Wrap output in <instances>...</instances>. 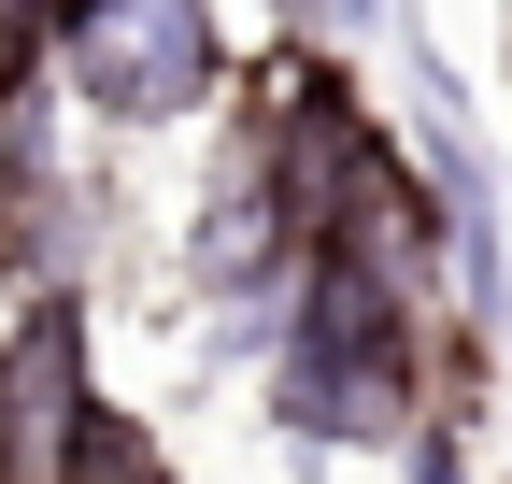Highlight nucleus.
Returning <instances> with one entry per match:
<instances>
[{"mask_svg": "<svg viewBox=\"0 0 512 484\" xmlns=\"http://www.w3.org/2000/svg\"><path fill=\"white\" fill-rule=\"evenodd\" d=\"M86 413H100V385H86V314L43 285L29 314H15V342H0V470H15V484H57V456H72Z\"/></svg>", "mask_w": 512, "mask_h": 484, "instance_id": "f03ea898", "label": "nucleus"}, {"mask_svg": "<svg viewBox=\"0 0 512 484\" xmlns=\"http://www.w3.org/2000/svg\"><path fill=\"white\" fill-rule=\"evenodd\" d=\"M43 57L86 86V114L171 129V114L214 100L228 29H214V0H57V15H43Z\"/></svg>", "mask_w": 512, "mask_h": 484, "instance_id": "f257e3e1", "label": "nucleus"}, {"mask_svg": "<svg viewBox=\"0 0 512 484\" xmlns=\"http://www.w3.org/2000/svg\"><path fill=\"white\" fill-rule=\"evenodd\" d=\"M43 15H57V0H43Z\"/></svg>", "mask_w": 512, "mask_h": 484, "instance_id": "39448f33", "label": "nucleus"}, {"mask_svg": "<svg viewBox=\"0 0 512 484\" xmlns=\"http://www.w3.org/2000/svg\"><path fill=\"white\" fill-rule=\"evenodd\" d=\"M57 484H171L157 470V442H143V413H86V428H72V456H57Z\"/></svg>", "mask_w": 512, "mask_h": 484, "instance_id": "20e7f679", "label": "nucleus"}, {"mask_svg": "<svg viewBox=\"0 0 512 484\" xmlns=\"http://www.w3.org/2000/svg\"><path fill=\"white\" fill-rule=\"evenodd\" d=\"M271 399H285V428H313V442H399V428H413V356H370V342H313V328H285Z\"/></svg>", "mask_w": 512, "mask_h": 484, "instance_id": "7ed1b4c3", "label": "nucleus"}]
</instances>
